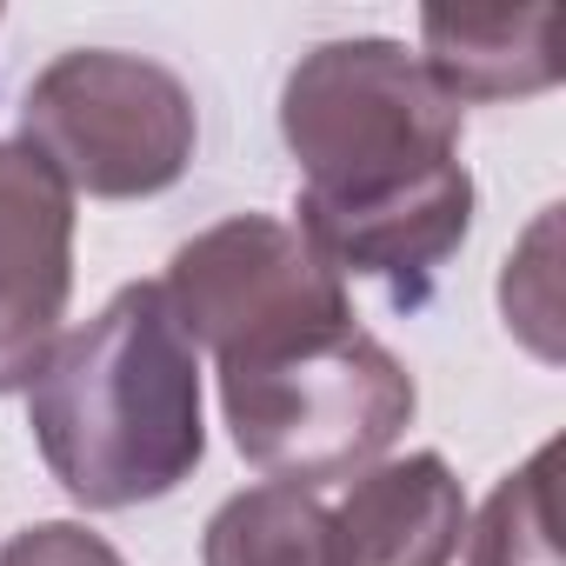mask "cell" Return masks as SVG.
I'll return each mask as SVG.
<instances>
[{"mask_svg":"<svg viewBox=\"0 0 566 566\" xmlns=\"http://www.w3.org/2000/svg\"><path fill=\"white\" fill-rule=\"evenodd\" d=\"M280 140L301 167V233L347 280L420 307L473 227L460 107L387 34L321 41L280 87Z\"/></svg>","mask_w":566,"mask_h":566,"instance_id":"6da1fadb","label":"cell"},{"mask_svg":"<svg viewBox=\"0 0 566 566\" xmlns=\"http://www.w3.org/2000/svg\"><path fill=\"white\" fill-rule=\"evenodd\" d=\"M28 427L48 473L87 513L167 500L207 460L200 354L160 280L120 287L94 321L54 340L28 380Z\"/></svg>","mask_w":566,"mask_h":566,"instance_id":"7a4b0ae2","label":"cell"},{"mask_svg":"<svg viewBox=\"0 0 566 566\" xmlns=\"http://www.w3.org/2000/svg\"><path fill=\"white\" fill-rule=\"evenodd\" d=\"M213 367L240 460L301 493L380 467L420 407L413 374L360 321L301 327Z\"/></svg>","mask_w":566,"mask_h":566,"instance_id":"3957f363","label":"cell"},{"mask_svg":"<svg viewBox=\"0 0 566 566\" xmlns=\"http://www.w3.org/2000/svg\"><path fill=\"white\" fill-rule=\"evenodd\" d=\"M21 140L67 180V193L147 200L193 167L200 114L174 67L127 48H74L34 74Z\"/></svg>","mask_w":566,"mask_h":566,"instance_id":"277c9868","label":"cell"},{"mask_svg":"<svg viewBox=\"0 0 566 566\" xmlns=\"http://www.w3.org/2000/svg\"><path fill=\"white\" fill-rule=\"evenodd\" d=\"M160 294L193 340L213 360H233L247 347H266L280 334L301 327H334L354 321L347 280L307 247L301 227L273 220V213H233L187 247H174Z\"/></svg>","mask_w":566,"mask_h":566,"instance_id":"5b68a950","label":"cell"},{"mask_svg":"<svg viewBox=\"0 0 566 566\" xmlns=\"http://www.w3.org/2000/svg\"><path fill=\"white\" fill-rule=\"evenodd\" d=\"M74 301V193L28 147L0 140V394H21Z\"/></svg>","mask_w":566,"mask_h":566,"instance_id":"8992f818","label":"cell"},{"mask_svg":"<svg viewBox=\"0 0 566 566\" xmlns=\"http://www.w3.org/2000/svg\"><path fill=\"white\" fill-rule=\"evenodd\" d=\"M327 526V566H453L467 546V493L440 453H407L367 467Z\"/></svg>","mask_w":566,"mask_h":566,"instance_id":"52a82bcc","label":"cell"},{"mask_svg":"<svg viewBox=\"0 0 566 566\" xmlns=\"http://www.w3.org/2000/svg\"><path fill=\"white\" fill-rule=\"evenodd\" d=\"M420 67L467 114L486 101H526L559 81V8H427L420 14Z\"/></svg>","mask_w":566,"mask_h":566,"instance_id":"ba28073f","label":"cell"},{"mask_svg":"<svg viewBox=\"0 0 566 566\" xmlns=\"http://www.w3.org/2000/svg\"><path fill=\"white\" fill-rule=\"evenodd\" d=\"M327 506L301 486H247L207 520V566H327Z\"/></svg>","mask_w":566,"mask_h":566,"instance_id":"9c48e42d","label":"cell"},{"mask_svg":"<svg viewBox=\"0 0 566 566\" xmlns=\"http://www.w3.org/2000/svg\"><path fill=\"white\" fill-rule=\"evenodd\" d=\"M553 440L513 467L480 520L467 526V566H559V526H553Z\"/></svg>","mask_w":566,"mask_h":566,"instance_id":"30bf717a","label":"cell"},{"mask_svg":"<svg viewBox=\"0 0 566 566\" xmlns=\"http://www.w3.org/2000/svg\"><path fill=\"white\" fill-rule=\"evenodd\" d=\"M0 566H127V559L114 539H101L81 520H41L0 546Z\"/></svg>","mask_w":566,"mask_h":566,"instance_id":"8fae6325","label":"cell"}]
</instances>
